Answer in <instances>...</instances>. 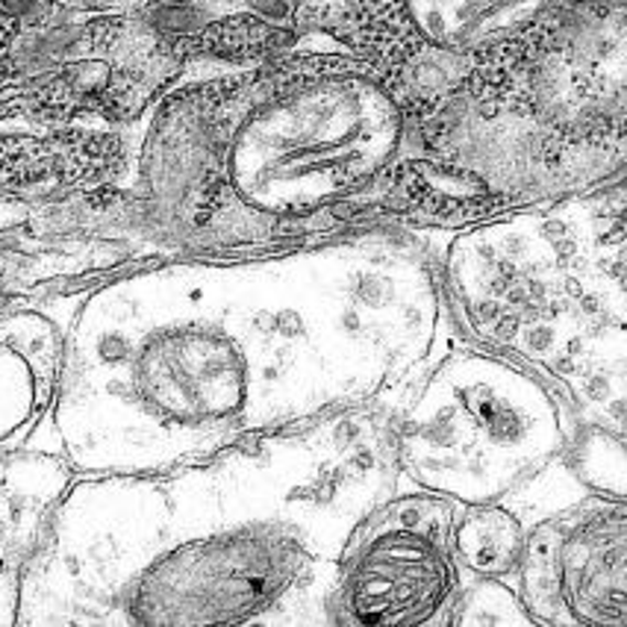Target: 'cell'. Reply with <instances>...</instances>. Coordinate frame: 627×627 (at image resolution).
<instances>
[{
  "label": "cell",
  "instance_id": "cell-1",
  "mask_svg": "<svg viewBox=\"0 0 627 627\" xmlns=\"http://www.w3.org/2000/svg\"><path fill=\"white\" fill-rule=\"evenodd\" d=\"M454 283L480 342L537 363L613 428L625 419V213L574 201L460 236Z\"/></svg>",
  "mask_w": 627,
  "mask_h": 627
},
{
  "label": "cell",
  "instance_id": "cell-2",
  "mask_svg": "<svg viewBox=\"0 0 627 627\" xmlns=\"http://www.w3.org/2000/svg\"><path fill=\"white\" fill-rule=\"evenodd\" d=\"M548 380L493 354H451L394 419L398 477L454 504L504 501L572 436Z\"/></svg>",
  "mask_w": 627,
  "mask_h": 627
},
{
  "label": "cell",
  "instance_id": "cell-3",
  "mask_svg": "<svg viewBox=\"0 0 627 627\" xmlns=\"http://www.w3.org/2000/svg\"><path fill=\"white\" fill-rule=\"evenodd\" d=\"M236 136L230 177L245 206V239L298 234L363 195L398 144L392 100L375 83L345 77H283Z\"/></svg>",
  "mask_w": 627,
  "mask_h": 627
},
{
  "label": "cell",
  "instance_id": "cell-4",
  "mask_svg": "<svg viewBox=\"0 0 627 627\" xmlns=\"http://www.w3.org/2000/svg\"><path fill=\"white\" fill-rule=\"evenodd\" d=\"M457 510L424 489L377 504L342 548L331 625H445L466 583L454 554Z\"/></svg>",
  "mask_w": 627,
  "mask_h": 627
},
{
  "label": "cell",
  "instance_id": "cell-5",
  "mask_svg": "<svg viewBox=\"0 0 627 627\" xmlns=\"http://www.w3.org/2000/svg\"><path fill=\"white\" fill-rule=\"evenodd\" d=\"M516 577L533 625L625 627V498L583 495L528 525Z\"/></svg>",
  "mask_w": 627,
  "mask_h": 627
},
{
  "label": "cell",
  "instance_id": "cell-6",
  "mask_svg": "<svg viewBox=\"0 0 627 627\" xmlns=\"http://www.w3.org/2000/svg\"><path fill=\"white\" fill-rule=\"evenodd\" d=\"M525 548V525L501 501L460 504L454 519V554L468 577L516 574Z\"/></svg>",
  "mask_w": 627,
  "mask_h": 627
},
{
  "label": "cell",
  "instance_id": "cell-7",
  "mask_svg": "<svg viewBox=\"0 0 627 627\" xmlns=\"http://www.w3.org/2000/svg\"><path fill=\"white\" fill-rule=\"evenodd\" d=\"M445 625H533L519 592L501 577H466Z\"/></svg>",
  "mask_w": 627,
  "mask_h": 627
}]
</instances>
